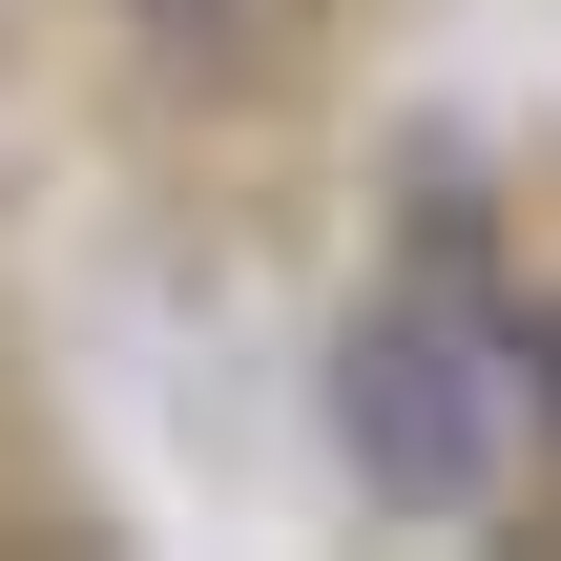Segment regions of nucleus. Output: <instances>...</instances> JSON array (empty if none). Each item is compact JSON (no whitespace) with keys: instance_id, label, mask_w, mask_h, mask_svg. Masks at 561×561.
<instances>
[{"instance_id":"1","label":"nucleus","mask_w":561,"mask_h":561,"mask_svg":"<svg viewBox=\"0 0 561 561\" xmlns=\"http://www.w3.org/2000/svg\"><path fill=\"white\" fill-rule=\"evenodd\" d=\"M520 333L479 312V271H416L396 312H354V458H375V500H479L500 479V437H520V375H500Z\"/></svg>"}]
</instances>
